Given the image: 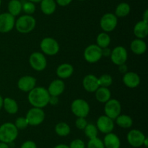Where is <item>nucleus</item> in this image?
<instances>
[{"instance_id":"obj_1","label":"nucleus","mask_w":148,"mask_h":148,"mask_svg":"<svg viewBox=\"0 0 148 148\" xmlns=\"http://www.w3.org/2000/svg\"><path fill=\"white\" fill-rule=\"evenodd\" d=\"M50 94L47 89L42 86H36L28 92L27 100L29 103L34 107L43 108L49 103Z\"/></svg>"},{"instance_id":"obj_2","label":"nucleus","mask_w":148,"mask_h":148,"mask_svg":"<svg viewBox=\"0 0 148 148\" xmlns=\"http://www.w3.org/2000/svg\"><path fill=\"white\" fill-rule=\"evenodd\" d=\"M36 20L35 17L29 15H23L20 16L17 20H15V27L16 30L20 33H29L36 28Z\"/></svg>"},{"instance_id":"obj_3","label":"nucleus","mask_w":148,"mask_h":148,"mask_svg":"<svg viewBox=\"0 0 148 148\" xmlns=\"http://www.w3.org/2000/svg\"><path fill=\"white\" fill-rule=\"evenodd\" d=\"M18 136V129L15 125L10 122L3 123L0 126V142L11 144Z\"/></svg>"},{"instance_id":"obj_4","label":"nucleus","mask_w":148,"mask_h":148,"mask_svg":"<svg viewBox=\"0 0 148 148\" xmlns=\"http://www.w3.org/2000/svg\"><path fill=\"white\" fill-rule=\"evenodd\" d=\"M40 48L42 53L44 55L53 56L59 52L60 46L55 39L51 37H45L40 41Z\"/></svg>"},{"instance_id":"obj_5","label":"nucleus","mask_w":148,"mask_h":148,"mask_svg":"<svg viewBox=\"0 0 148 148\" xmlns=\"http://www.w3.org/2000/svg\"><path fill=\"white\" fill-rule=\"evenodd\" d=\"M71 110L77 118H86L89 115L90 107L86 100L76 99L71 104Z\"/></svg>"},{"instance_id":"obj_6","label":"nucleus","mask_w":148,"mask_h":148,"mask_svg":"<svg viewBox=\"0 0 148 148\" xmlns=\"http://www.w3.org/2000/svg\"><path fill=\"white\" fill-rule=\"evenodd\" d=\"M45 117H46V115L43 108L34 107L30 108L26 113L25 115L29 126H37L41 124L44 121Z\"/></svg>"},{"instance_id":"obj_7","label":"nucleus","mask_w":148,"mask_h":148,"mask_svg":"<svg viewBox=\"0 0 148 148\" xmlns=\"http://www.w3.org/2000/svg\"><path fill=\"white\" fill-rule=\"evenodd\" d=\"M29 63L33 70L40 72L46 69L47 59L42 52H34L29 57Z\"/></svg>"},{"instance_id":"obj_8","label":"nucleus","mask_w":148,"mask_h":148,"mask_svg":"<svg viewBox=\"0 0 148 148\" xmlns=\"http://www.w3.org/2000/svg\"><path fill=\"white\" fill-rule=\"evenodd\" d=\"M83 55L88 62L96 63L102 58V49L97 44H90L85 48Z\"/></svg>"},{"instance_id":"obj_9","label":"nucleus","mask_w":148,"mask_h":148,"mask_svg":"<svg viewBox=\"0 0 148 148\" xmlns=\"http://www.w3.org/2000/svg\"><path fill=\"white\" fill-rule=\"evenodd\" d=\"M121 105L119 100L116 99H110L105 103L104 106V113L106 116L115 120L119 115H121Z\"/></svg>"},{"instance_id":"obj_10","label":"nucleus","mask_w":148,"mask_h":148,"mask_svg":"<svg viewBox=\"0 0 148 148\" xmlns=\"http://www.w3.org/2000/svg\"><path fill=\"white\" fill-rule=\"evenodd\" d=\"M118 24V17L114 13H106L100 20V26L103 32H111L116 28Z\"/></svg>"},{"instance_id":"obj_11","label":"nucleus","mask_w":148,"mask_h":148,"mask_svg":"<svg viewBox=\"0 0 148 148\" xmlns=\"http://www.w3.org/2000/svg\"><path fill=\"white\" fill-rule=\"evenodd\" d=\"M111 60L114 65H120L124 64L128 59V52L125 47L122 46H116L113 50H111L110 55Z\"/></svg>"},{"instance_id":"obj_12","label":"nucleus","mask_w":148,"mask_h":148,"mask_svg":"<svg viewBox=\"0 0 148 148\" xmlns=\"http://www.w3.org/2000/svg\"><path fill=\"white\" fill-rule=\"evenodd\" d=\"M145 135L138 129H132L127 135L128 143L133 147H140L143 146V142L145 139Z\"/></svg>"},{"instance_id":"obj_13","label":"nucleus","mask_w":148,"mask_h":148,"mask_svg":"<svg viewBox=\"0 0 148 148\" xmlns=\"http://www.w3.org/2000/svg\"><path fill=\"white\" fill-rule=\"evenodd\" d=\"M15 17L9 12L0 14V33H7L14 28Z\"/></svg>"},{"instance_id":"obj_14","label":"nucleus","mask_w":148,"mask_h":148,"mask_svg":"<svg viewBox=\"0 0 148 148\" xmlns=\"http://www.w3.org/2000/svg\"><path fill=\"white\" fill-rule=\"evenodd\" d=\"M114 126H115V124H114V120L108 118L106 115L100 116L97 120L96 127L98 131L105 133V134L112 132L114 129Z\"/></svg>"},{"instance_id":"obj_15","label":"nucleus","mask_w":148,"mask_h":148,"mask_svg":"<svg viewBox=\"0 0 148 148\" xmlns=\"http://www.w3.org/2000/svg\"><path fill=\"white\" fill-rule=\"evenodd\" d=\"M36 78L31 75L22 76L17 81V87L23 92H29L36 86Z\"/></svg>"},{"instance_id":"obj_16","label":"nucleus","mask_w":148,"mask_h":148,"mask_svg":"<svg viewBox=\"0 0 148 148\" xmlns=\"http://www.w3.org/2000/svg\"><path fill=\"white\" fill-rule=\"evenodd\" d=\"M82 86L88 92H95L100 87L98 78L93 74H88L82 80Z\"/></svg>"},{"instance_id":"obj_17","label":"nucleus","mask_w":148,"mask_h":148,"mask_svg":"<svg viewBox=\"0 0 148 148\" xmlns=\"http://www.w3.org/2000/svg\"><path fill=\"white\" fill-rule=\"evenodd\" d=\"M65 90V84L62 79H54L50 83L47 91L50 96L59 97Z\"/></svg>"},{"instance_id":"obj_18","label":"nucleus","mask_w":148,"mask_h":148,"mask_svg":"<svg viewBox=\"0 0 148 148\" xmlns=\"http://www.w3.org/2000/svg\"><path fill=\"white\" fill-rule=\"evenodd\" d=\"M122 81L127 87L134 89L140 85V77L135 72H127L123 75Z\"/></svg>"},{"instance_id":"obj_19","label":"nucleus","mask_w":148,"mask_h":148,"mask_svg":"<svg viewBox=\"0 0 148 148\" xmlns=\"http://www.w3.org/2000/svg\"><path fill=\"white\" fill-rule=\"evenodd\" d=\"M105 148H120L121 140L116 133L111 132L106 134L103 140Z\"/></svg>"},{"instance_id":"obj_20","label":"nucleus","mask_w":148,"mask_h":148,"mask_svg":"<svg viewBox=\"0 0 148 148\" xmlns=\"http://www.w3.org/2000/svg\"><path fill=\"white\" fill-rule=\"evenodd\" d=\"M56 73L60 79H66L72 76L74 73V68L69 63H62L57 67Z\"/></svg>"},{"instance_id":"obj_21","label":"nucleus","mask_w":148,"mask_h":148,"mask_svg":"<svg viewBox=\"0 0 148 148\" xmlns=\"http://www.w3.org/2000/svg\"><path fill=\"white\" fill-rule=\"evenodd\" d=\"M133 31L137 39H145L148 35V23L143 20L137 22L134 26Z\"/></svg>"},{"instance_id":"obj_22","label":"nucleus","mask_w":148,"mask_h":148,"mask_svg":"<svg viewBox=\"0 0 148 148\" xmlns=\"http://www.w3.org/2000/svg\"><path fill=\"white\" fill-rule=\"evenodd\" d=\"M130 49L134 54L141 55L147 51V44L143 39H136L131 42Z\"/></svg>"},{"instance_id":"obj_23","label":"nucleus","mask_w":148,"mask_h":148,"mask_svg":"<svg viewBox=\"0 0 148 148\" xmlns=\"http://www.w3.org/2000/svg\"><path fill=\"white\" fill-rule=\"evenodd\" d=\"M3 107L7 113L14 115L18 112L19 106L17 101L11 97H5L3 99Z\"/></svg>"},{"instance_id":"obj_24","label":"nucleus","mask_w":148,"mask_h":148,"mask_svg":"<svg viewBox=\"0 0 148 148\" xmlns=\"http://www.w3.org/2000/svg\"><path fill=\"white\" fill-rule=\"evenodd\" d=\"M40 10L46 15L53 14L56 10V3L55 0H41L40 2Z\"/></svg>"},{"instance_id":"obj_25","label":"nucleus","mask_w":148,"mask_h":148,"mask_svg":"<svg viewBox=\"0 0 148 148\" xmlns=\"http://www.w3.org/2000/svg\"><path fill=\"white\" fill-rule=\"evenodd\" d=\"M95 93V99L101 103H106L111 99V93L108 88L100 86Z\"/></svg>"},{"instance_id":"obj_26","label":"nucleus","mask_w":148,"mask_h":148,"mask_svg":"<svg viewBox=\"0 0 148 148\" xmlns=\"http://www.w3.org/2000/svg\"><path fill=\"white\" fill-rule=\"evenodd\" d=\"M22 6H23V3L20 0H10L7 6L8 12L15 17L16 16H18L23 11Z\"/></svg>"},{"instance_id":"obj_27","label":"nucleus","mask_w":148,"mask_h":148,"mask_svg":"<svg viewBox=\"0 0 148 148\" xmlns=\"http://www.w3.org/2000/svg\"><path fill=\"white\" fill-rule=\"evenodd\" d=\"M115 120L116 124L122 129H130L133 125L132 118L128 115H119Z\"/></svg>"},{"instance_id":"obj_28","label":"nucleus","mask_w":148,"mask_h":148,"mask_svg":"<svg viewBox=\"0 0 148 148\" xmlns=\"http://www.w3.org/2000/svg\"><path fill=\"white\" fill-rule=\"evenodd\" d=\"M131 11V7L127 2H121L117 5L115 10V15L117 17H125Z\"/></svg>"},{"instance_id":"obj_29","label":"nucleus","mask_w":148,"mask_h":148,"mask_svg":"<svg viewBox=\"0 0 148 148\" xmlns=\"http://www.w3.org/2000/svg\"><path fill=\"white\" fill-rule=\"evenodd\" d=\"M55 132L59 136H66L70 133L71 128L65 122H59L55 126Z\"/></svg>"},{"instance_id":"obj_30","label":"nucleus","mask_w":148,"mask_h":148,"mask_svg":"<svg viewBox=\"0 0 148 148\" xmlns=\"http://www.w3.org/2000/svg\"><path fill=\"white\" fill-rule=\"evenodd\" d=\"M110 44H111V37L108 34V33L102 32L97 36L96 44L101 49L108 47Z\"/></svg>"},{"instance_id":"obj_31","label":"nucleus","mask_w":148,"mask_h":148,"mask_svg":"<svg viewBox=\"0 0 148 148\" xmlns=\"http://www.w3.org/2000/svg\"><path fill=\"white\" fill-rule=\"evenodd\" d=\"M85 131V134L89 139H93L98 136V130L97 129L96 126L92 123H88L86 127L84 129Z\"/></svg>"},{"instance_id":"obj_32","label":"nucleus","mask_w":148,"mask_h":148,"mask_svg":"<svg viewBox=\"0 0 148 148\" xmlns=\"http://www.w3.org/2000/svg\"><path fill=\"white\" fill-rule=\"evenodd\" d=\"M98 83H99L100 86L108 88V87L112 85L113 78L109 74H103L102 75H101L98 78Z\"/></svg>"},{"instance_id":"obj_33","label":"nucleus","mask_w":148,"mask_h":148,"mask_svg":"<svg viewBox=\"0 0 148 148\" xmlns=\"http://www.w3.org/2000/svg\"><path fill=\"white\" fill-rule=\"evenodd\" d=\"M36 4L34 3L31 2V1H25V2L23 3V6H22V10L25 13V15H32L33 13L36 12Z\"/></svg>"},{"instance_id":"obj_34","label":"nucleus","mask_w":148,"mask_h":148,"mask_svg":"<svg viewBox=\"0 0 148 148\" xmlns=\"http://www.w3.org/2000/svg\"><path fill=\"white\" fill-rule=\"evenodd\" d=\"M88 148H105L103 140L98 136L93 139H90L87 144Z\"/></svg>"},{"instance_id":"obj_35","label":"nucleus","mask_w":148,"mask_h":148,"mask_svg":"<svg viewBox=\"0 0 148 148\" xmlns=\"http://www.w3.org/2000/svg\"><path fill=\"white\" fill-rule=\"evenodd\" d=\"M17 129H20V130H23V129H26L27 126H29L28 122H27V119L25 117H19L15 120V123H14Z\"/></svg>"},{"instance_id":"obj_36","label":"nucleus","mask_w":148,"mask_h":148,"mask_svg":"<svg viewBox=\"0 0 148 148\" xmlns=\"http://www.w3.org/2000/svg\"><path fill=\"white\" fill-rule=\"evenodd\" d=\"M69 148H85V144L83 140L80 139H75L72 141L70 145H69Z\"/></svg>"},{"instance_id":"obj_37","label":"nucleus","mask_w":148,"mask_h":148,"mask_svg":"<svg viewBox=\"0 0 148 148\" xmlns=\"http://www.w3.org/2000/svg\"><path fill=\"white\" fill-rule=\"evenodd\" d=\"M88 121H87L85 118H77L75 121V126L78 129L80 130H84L85 127H86L87 124H88Z\"/></svg>"},{"instance_id":"obj_38","label":"nucleus","mask_w":148,"mask_h":148,"mask_svg":"<svg viewBox=\"0 0 148 148\" xmlns=\"http://www.w3.org/2000/svg\"><path fill=\"white\" fill-rule=\"evenodd\" d=\"M20 148H37V145L33 141L27 140L22 144Z\"/></svg>"},{"instance_id":"obj_39","label":"nucleus","mask_w":148,"mask_h":148,"mask_svg":"<svg viewBox=\"0 0 148 148\" xmlns=\"http://www.w3.org/2000/svg\"><path fill=\"white\" fill-rule=\"evenodd\" d=\"M56 4L61 6V7H66L72 3L73 0H55Z\"/></svg>"},{"instance_id":"obj_40","label":"nucleus","mask_w":148,"mask_h":148,"mask_svg":"<svg viewBox=\"0 0 148 148\" xmlns=\"http://www.w3.org/2000/svg\"><path fill=\"white\" fill-rule=\"evenodd\" d=\"M58 103H59V98H58V97L50 96L49 104H51V105H56V104H57Z\"/></svg>"},{"instance_id":"obj_41","label":"nucleus","mask_w":148,"mask_h":148,"mask_svg":"<svg viewBox=\"0 0 148 148\" xmlns=\"http://www.w3.org/2000/svg\"><path fill=\"white\" fill-rule=\"evenodd\" d=\"M111 53V49L108 47H106L102 49V57H110Z\"/></svg>"},{"instance_id":"obj_42","label":"nucleus","mask_w":148,"mask_h":148,"mask_svg":"<svg viewBox=\"0 0 148 148\" xmlns=\"http://www.w3.org/2000/svg\"><path fill=\"white\" fill-rule=\"evenodd\" d=\"M127 70H128V68H127V65H126L125 63L119 65V71L121 73H126L127 72Z\"/></svg>"},{"instance_id":"obj_43","label":"nucleus","mask_w":148,"mask_h":148,"mask_svg":"<svg viewBox=\"0 0 148 148\" xmlns=\"http://www.w3.org/2000/svg\"><path fill=\"white\" fill-rule=\"evenodd\" d=\"M143 21L146 22V23H148V10H146L143 13Z\"/></svg>"},{"instance_id":"obj_44","label":"nucleus","mask_w":148,"mask_h":148,"mask_svg":"<svg viewBox=\"0 0 148 148\" xmlns=\"http://www.w3.org/2000/svg\"><path fill=\"white\" fill-rule=\"evenodd\" d=\"M53 148H69V146L65 144H59V145H56Z\"/></svg>"},{"instance_id":"obj_45","label":"nucleus","mask_w":148,"mask_h":148,"mask_svg":"<svg viewBox=\"0 0 148 148\" xmlns=\"http://www.w3.org/2000/svg\"><path fill=\"white\" fill-rule=\"evenodd\" d=\"M0 148H10V146H9L8 144L0 142Z\"/></svg>"},{"instance_id":"obj_46","label":"nucleus","mask_w":148,"mask_h":148,"mask_svg":"<svg viewBox=\"0 0 148 148\" xmlns=\"http://www.w3.org/2000/svg\"><path fill=\"white\" fill-rule=\"evenodd\" d=\"M143 146H145V147H148V139L147 137H146L145 139L144 140V142H143Z\"/></svg>"},{"instance_id":"obj_47","label":"nucleus","mask_w":148,"mask_h":148,"mask_svg":"<svg viewBox=\"0 0 148 148\" xmlns=\"http://www.w3.org/2000/svg\"><path fill=\"white\" fill-rule=\"evenodd\" d=\"M2 106H3V97L0 95V110H1V109L2 108Z\"/></svg>"},{"instance_id":"obj_48","label":"nucleus","mask_w":148,"mask_h":148,"mask_svg":"<svg viewBox=\"0 0 148 148\" xmlns=\"http://www.w3.org/2000/svg\"><path fill=\"white\" fill-rule=\"evenodd\" d=\"M27 1H31V2H33V3H34V4H36V3H40V1H41V0H27Z\"/></svg>"},{"instance_id":"obj_49","label":"nucleus","mask_w":148,"mask_h":148,"mask_svg":"<svg viewBox=\"0 0 148 148\" xmlns=\"http://www.w3.org/2000/svg\"><path fill=\"white\" fill-rule=\"evenodd\" d=\"M1 0H0V7H1Z\"/></svg>"},{"instance_id":"obj_50","label":"nucleus","mask_w":148,"mask_h":148,"mask_svg":"<svg viewBox=\"0 0 148 148\" xmlns=\"http://www.w3.org/2000/svg\"><path fill=\"white\" fill-rule=\"evenodd\" d=\"M79 1H85V0H79Z\"/></svg>"}]
</instances>
